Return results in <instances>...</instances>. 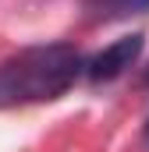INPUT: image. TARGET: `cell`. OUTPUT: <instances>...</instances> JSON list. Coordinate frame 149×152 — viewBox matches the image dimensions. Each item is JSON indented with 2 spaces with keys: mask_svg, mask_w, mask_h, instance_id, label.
Segmentation results:
<instances>
[{
  "mask_svg": "<svg viewBox=\"0 0 149 152\" xmlns=\"http://www.w3.org/2000/svg\"><path fill=\"white\" fill-rule=\"evenodd\" d=\"M82 75H85V60L71 42L29 46L0 60V110L50 103L64 96Z\"/></svg>",
  "mask_w": 149,
  "mask_h": 152,
  "instance_id": "1",
  "label": "cell"
},
{
  "mask_svg": "<svg viewBox=\"0 0 149 152\" xmlns=\"http://www.w3.org/2000/svg\"><path fill=\"white\" fill-rule=\"evenodd\" d=\"M142 32H135V36H124L110 42V46H103L96 57H89L85 60V78L89 81H114V78H121L135 60H139V53H142Z\"/></svg>",
  "mask_w": 149,
  "mask_h": 152,
  "instance_id": "2",
  "label": "cell"
},
{
  "mask_svg": "<svg viewBox=\"0 0 149 152\" xmlns=\"http://www.w3.org/2000/svg\"><path fill=\"white\" fill-rule=\"evenodd\" d=\"M89 11H96L100 18H124L149 11V0H89Z\"/></svg>",
  "mask_w": 149,
  "mask_h": 152,
  "instance_id": "3",
  "label": "cell"
},
{
  "mask_svg": "<svg viewBox=\"0 0 149 152\" xmlns=\"http://www.w3.org/2000/svg\"><path fill=\"white\" fill-rule=\"evenodd\" d=\"M146 138H149V117H146Z\"/></svg>",
  "mask_w": 149,
  "mask_h": 152,
  "instance_id": "4",
  "label": "cell"
}]
</instances>
